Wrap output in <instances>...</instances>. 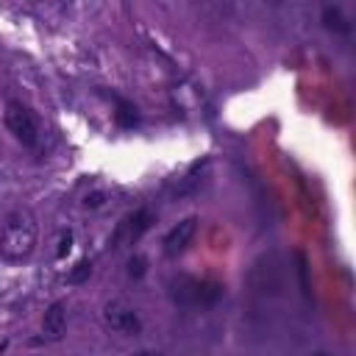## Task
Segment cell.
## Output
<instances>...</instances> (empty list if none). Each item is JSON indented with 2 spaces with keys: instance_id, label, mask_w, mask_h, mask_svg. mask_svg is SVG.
<instances>
[{
  "instance_id": "6da1fadb",
  "label": "cell",
  "mask_w": 356,
  "mask_h": 356,
  "mask_svg": "<svg viewBox=\"0 0 356 356\" xmlns=\"http://www.w3.org/2000/svg\"><path fill=\"white\" fill-rule=\"evenodd\" d=\"M36 217L31 209H14L6 214L0 225V259L19 264L25 261L36 248Z\"/></svg>"
},
{
  "instance_id": "7a4b0ae2",
  "label": "cell",
  "mask_w": 356,
  "mask_h": 356,
  "mask_svg": "<svg viewBox=\"0 0 356 356\" xmlns=\"http://www.w3.org/2000/svg\"><path fill=\"white\" fill-rule=\"evenodd\" d=\"M6 125L8 131L22 142V145H33L39 139V122L33 117V111L28 106H22L19 100H11L6 106Z\"/></svg>"
},
{
  "instance_id": "3957f363",
  "label": "cell",
  "mask_w": 356,
  "mask_h": 356,
  "mask_svg": "<svg viewBox=\"0 0 356 356\" xmlns=\"http://www.w3.org/2000/svg\"><path fill=\"white\" fill-rule=\"evenodd\" d=\"M103 320H106L108 328H114L120 334H136L139 325H142L139 317H136V312L131 306H125L122 300H111L106 306V312H103Z\"/></svg>"
},
{
  "instance_id": "277c9868",
  "label": "cell",
  "mask_w": 356,
  "mask_h": 356,
  "mask_svg": "<svg viewBox=\"0 0 356 356\" xmlns=\"http://www.w3.org/2000/svg\"><path fill=\"white\" fill-rule=\"evenodd\" d=\"M195 231H197V217H184L178 225H172V228L167 231V236H164V253H167V256L184 253V250L189 248Z\"/></svg>"
},
{
  "instance_id": "5b68a950",
  "label": "cell",
  "mask_w": 356,
  "mask_h": 356,
  "mask_svg": "<svg viewBox=\"0 0 356 356\" xmlns=\"http://www.w3.org/2000/svg\"><path fill=\"white\" fill-rule=\"evenodd\" d=\"M150 220H153V217H150V211H145V209L128 214V217L117 225V234H114L117 248H120V245H131V242H136V239L150 228Z\"/></svg>"
},
{
  "instance_id": "8992f818",
  "label": "cell",
  "mask_w": 356,
  "mask_h": 356,
  "mask_svg": "<svg viewBox=\"0 0 356 356\" xmlns=\"http://www.w3.org/2000/svg\"><path fill=\"white\" fill-rule=\"evenodd\" d=\"M42 331L53 342H58L67 334V303L64 300H56V303L47 306V312L42 317Z\"/></svg>"
},
{
  "instance_id": "52a82bcc",
  "label": "cell",
  "mask_w": 356,
  "mask_h": 356,
  "mask_svg": "<svg viewBox=\"0 0 356 356\" xmlns=\"http://www.w3.org/2000/svg\"><path fill=\"white\" fill-rule=\"evenodd\" d=\"M172 298L178 303H197V300H203V284L181 275L178 281H172Z\"/></svg>"
},
{
  "instance_id": "ba28073f",
  "label": "cell",
  "mask_w": 356,
  "mask_h": 356,
  "mask_svg": "<svg viewBox=\"0 0 356 356\" xmlns=\"http://www.w3.org/2000/svg\"><path fill=\"white\" fill-rule=\"evenodd\" d=\"M89 273H92V264L83 259V261H78V264H75V270L67 275V281H70V284H81V281H86V278H89Z\"/></svg>"
}]
</instances>
